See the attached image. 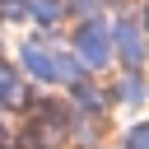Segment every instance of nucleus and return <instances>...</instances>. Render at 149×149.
<instances>
[{
	"label": "nucleus",
	"mask_w": 149,
	"mask_h": 149,
	"mask_svg": "<svg viewBox=\"0 0 149 149\" xmlns=\"http://www.w3.org/2000/svg\"><path fill=\"white\" fill-rule=\"evenodd\" d=\"M56 47H61V42H47V37H23V42H19V61H14V65L23 70V79L56 88Z\"/></svg>",
	"instance_id": "obj_2"
},
{
	"label": "nucleus",
	"mask_w": 149,
	"mask_h": 149,
	"mask_svg": "<svg viewBox=\"0 0 149 149\" xmlns=\"http://www.w3.org/2000/svg\"><path fill=\"white\" fill-rule=\"evenodd\" d=\"M61 14H65V5H61V0H28V19H33L37 28L61 23Z\"/></svg>",
	"instance_id": "obj_6"
},
{
	"label": "nucleus",
	"mask_w": 149,
	"mask_h": 149,
	"mask_svg": "<svg viewBox=\"0 0 149 149\" xmlns=\"http://www.w3.org/2000/svg\"><path fill=\"white\" fill-rule=\"evenodd\" d=\"M116 98H121V102H144V98H149V84L140 79V70H130V74L116 79Z\"/></svg>",
	"instance_id": "obj_7"
},
{
	"label": "nucleus",
	"mask_w": 149,
	"mask_h": 149,
	"mask_svg": "<svg viewBox=\"0 0 149 149\" xmlns=\"http://www.w3.org/2000/svg\"><path fill=\"white\" fill-rule=\"evenodd\" d=\"M28 19V0H0V23H23Z\"/></svg>",
	"instance_id": "obj_8"
},
{
	"label": "nucleus",
	"mask_w": 149,
	"mask_h": 149,
	"mask_svg": "<svg viewBox=\"0 0 149 149\" xmlns=\"http://www.w3.org/2000/svg\"><path fill=\"white\" fill-rule=\"evenodd\" d=\"M19 107H33V88L19 65L0 61V112H19Z\"/></svg>",
	"instance_id": "obj_4"
},
{
	"label": "nucleus",
	"mask_w": 149,
	"mask_h": 149,
	"mask_svg": "<svg viewBox=\"0 0 149 149\" xmlns=\"http://www.w3.org/2000/svg\"><path fill=\"white\" fill-rule=\"evenodd\" d=\"M112 51L121 56L126 70H140V65H144V56H149V33H144V23H135V14H121V19L112 23Z\"/></svg>",
	"instance_id": "obj_3"
},
{
	"label": "nucleus",
	"mask_w": 149,
	"mask_h": 149,
	"mask_svg": "<svg viewBox=\"0 0 149 149\" xmlns=\"http://www.w3.org/2000/svg\"><path fill=\"white\" fill-rule=\"evenodd\" d=\"M70 107H74L79 116H98V112L107 107V93H102L93 79H79V84L70 88Z\"/></svg>",
	"instance_id": "obj_5"
},
{
	"label": "nucleus",
	"mask_w": 149,
	"mask_h": 149,
	"mask_svg": "<svg viewBox=\"0 0 149 149\" xmlns=\"http://www.w3.org/2000/svg\"><path fill=\"white\" fill-rule=\"evenodd\" d=\"M9 144V121H5V112H0V149Z\"/></svg>",
	"instance_id": "obj_11"
},
{
	"label": "nucleus",
	"mask_w": 149,
	"mask_h": 149,
	"mask_svg": "<svg viewBox=\"0 0 149 149\" xmlns=\"http://www.w3.org/2000/svg\"><path fill=\"white\" fill-rule=\"evenodd\" d=\"M144 33H149V5H144Z\"/></svg>",
	"instance_id": "obj_12"
},
{
	"label": "nucleus",
	"mask_w": 149,
	"mask_h": 149,
	"mask_svg": "<svg viewBox=\"0 0 149 149\" xmlns=\"http://www.w3.org/2000/svg\"><path fill=\"white\" fill-rule=\"evenodd\" d=\"M93 5H98V0H70V9L84 14V19H93Z\"/></svg>",
	"instance_id": "obj_10"
},
{
	"label": "nucleus",
	"mask_w": 149,
	"mask_h": 149,
	"mask_svg": "<svg viewBox=\"0 0 149 149\" xmlns=\"http://www.w3.org/2000/svg\"><path fill=\"white\" fill-rule=\"evenodd\" d=\"M121 149H149V121L130 126V130H126V140H121Z\"/></svg>",
	"instance_id": "obj_9"
},
{
	"label": "nucleus",
	"mask_w": 149,
	"mask_h": 149,
	"mask_svg": "<svg viewBox=\"0 0 149 149\" xmlns=\"http://www.w3.org/2000/svg\"><path fill=\"white\" fill-rule=\"evenodd\" d=\"M74 56L84 61V70H102V65H112V28L93 14V19H84L79 28H74Z\"/></svg>",
	"instance_id": "obj_1"
}]
</instances>
